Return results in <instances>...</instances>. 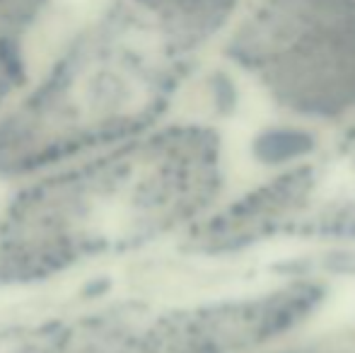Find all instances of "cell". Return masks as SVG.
I'll return each mask as SVG.
<instances>
[{
	"mask_svg": "<svg viewBox=\"0 0 355 353\" xmlns=\"http://www.w3.org/2000/svg\"><path fill=\"white\" fill-rule=\"evenodd\" d=\"M208 179L206 136L157 126L12 184L0 198V293L107 271L193 218Z\"/></svg>",
	"mask_w": 355,
	"mask_h": 353,
	"instance_id": "obj_1",
	"label": "cell"
}]
</instances>
